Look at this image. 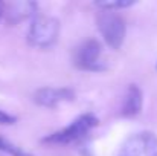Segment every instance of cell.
Here are the masks:
<instances>
[{
    "instance_id": "6da1fadb",
    "label": "cell",
    "mask_w": 157,
    "mask_h": 156,
    "mask_svg": "<svg viewBox=\"0 0 157 156\" xmlns=\"http://www.w3.org/2000/svg\"><path fill=\"white\" fill-rule=\"evenodd\" d=\"M98 124H99V119L96 118V115H93L90 112L82 113L81 116L73 119L67 127L44 136L41 139V142L49 144V146H67V144H72V142H76V141L82 139Z\"/></svg>"
},
{
    "instance_id": "7a4b0ae2",
    "label": "cell",
    "mask_w": 157,
    "mask_h": 156,
    "mask_svg": "<svg viewBox=\"0 0 157 156\" xmlns=\"http://www.w3.org/2000/svg\"><path fill=\"white\" fill-rule=\"evenodd\" d=\"M59 22L51 15H35L28 29V43L37 49H49L58 42Z\"/></svg>"
},
{
    "instance_id": "3957f363",
    "label": "cell",
    "mask_w": 157,
    "mask_h": 156,
    "mask_svg": "<svg viewBox=\"0 0 157 156\" xmlns=\"http://www.w3.org/2000/svg\"><path fill=\"white\" fill-rule=\"evenodd\" d=\"M96 25L107 46H110L114 51L122 48L127 35V25L119 14H116L114 11L101 9L96 15Z\"/></svg>"
},
{
    "instance_id": "277c9868",
    "label": "cell",
    "mask_w": 157,
    "mask_h": 156,
    "mask_svg": "<svg viewBox=\"0 0 157 156\" xmlns=\"http://www.w3.org/2000/svg\"><path fill=\"white\" fill-rule=\"evenodd\" d=\"M117 156H157V135L144 130L128 136Z\"/></svg>"
},
{
    "instance_id": "5b68a950",
    "label": "cell",
    "mask_w": 157,
    "mask_h": 156,
    "mask_svg": "<svg viewBox=\"0 0 157 156\" xmlns=\"http://www.w3.org/2000/svg\"><path fill=\"white\" fill-rule=\"evenodd\" d=\"M101 45L98 40L90 38L81 43L73 55V64L79 70L86 72H102L105 70V66L99 61L101 58Z\"/></svg>"
},
{
    "instance_id": "8992f818",
    "label": "cell",
    "mask_w": 157,
    "mask_h": 156,
    "mask_svg": "<svg viewBox=\"0 0 157 156\" xmlns=\"http://www.w3.org/2000/svg\"><path fill=\"white\" fill-rule=\"evenodd\" d=\"M75 98V90L70 87H41L34 94V103L40 107L55 109L61 103L72 101Z\"/></svg>"
},
{
    "instance_id": "52a82bcc",
    "label": "cell",
    "mask_w": 157,
    "mask_h": 156,
    "mask_svg": "<svg viewBox=\"0 0 157 156\" xmlns=\"http://www.w3.org/2000/svg\"><path fill=\"white\" fill-rule=\"evenodd\" d=\"M144 104L142 90L137 84H130L124 95V101L121 106V115L124 118H134L140 113Z\"/></svg>"
},
{
    "instance_id": "ba28073f",
    "label": "cell",
    "mask_w": 157,
    "mask_h": 156,
    "mask_svg": "<svg viewBox=\"0 0 157 156\" xmlns=\"http://www.w3.org/2000/svg\"><path fill=\"white\" fill-rule=\"evenodd\" d=\"M35 9H37V3L34 2H17V3L5 5V15L9 23H18L28 17H32L35 14Z\"/></svg>"
},
{
    "instance_id": "9c48e42d",
    "label": "cell",
    "mask_w": 157,
    "mask_h": 156,
    "mask_svg": "<svg viewBox=\"0 0 157 156\" xmlns=\"http://www.w3.org/2000/svg\"><path fill=\"white\" fill-rule=\"evenodd\" d=\"M0 152H3V153H6L9 156H32L29 152H26L21 147L12 144L11 141H8L3 136H0Z\"/></svg>"
},
{
    "instance_id": "30bf717a",
    "label": "cell",
    "mask_w": 157,
    "mask_h": 156,
    "mask_svg": "<svg viewBox=\"0 0 157 156\" xmlns=\"http://www.w3.org/2000/svg\"><path fill=\"white\" fill-rule=\"evenodd\" d=\"M136 2L134 0H113V2H96L95 5L98 8H101L102 11H119L124 8H130L133 6Z\"/></svg>"
},
{
    "instance_id": "8fae6325",
    "label": "cell",
    "mask_w": 157,
    "mask_h": 156,
    "mask_svg": "<svg viewBox=\"0 0 157 156\" xmlns=\"http://www.w3.org/2000/svg\"><path fill=\"white\" fill-rule=\"evenodd\" d=\"M15 121H17V118L14 115H11V113H8L5 110H0V124L9 126V124H14Z\"/></svg>"
},
{
    "instance_id": "7c38bea8",
    "label": "cell",
    "mask_w": 157,
    "mask_h": 156,
    "mask_svg": "<svg viewBox=\"0 0 157 156\" xmlns=\"http://www.w3.org/2000/svg\"><path fill=\"white\" fill-rule=\"evenodd\" d=\"M3 15H5V3H2V2H0V22H2Z\"/></svg>"
},
{
    "instance_id": "4fadbf2b",
    "label": "cell",
    "mask_w": 157,
    "mask_h": 156,
    "mask_svg": "<svg viewBox=\"0 0 157 156\" xmlns=\"http://www.w3.org/2000/svg\"><path fill=\"white\" fill-rule=\"evenodd\" d=\"M156 69H157V64H156Z\"/></svg>"
}]
</instances>
